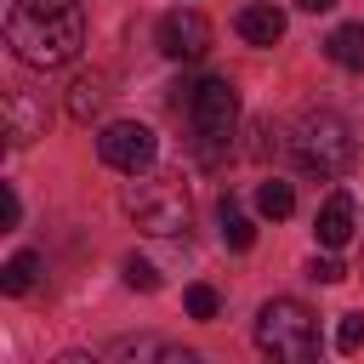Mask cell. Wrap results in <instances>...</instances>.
<instances>
[{
    "instance_id": "6da1fadb",
    "label": "cell",
    "mask_w": 364,
    "mask_h": 364,
    "mask_svg": "<svg viewBox=\"0 0 364 364\" xmlns=\"http://www.w3.org/2000/svg\"><path fill=\"white\" fill-rule=\"evenodd\" d=\"M6 46L28 68H63L85 46L80 0H11L6 11Z\"/></svg>"
},
{
    "instance_id": "7a4b0ae2",
    "label": "cell",
    "mask_w": 364,
    "mask_h": 364,
    "mask_svg": "<svg viewBox=\"0 0 364 364\" xmlns=\"http://www.w3.org/2000/svg\"><path fill=\"white\" fill-rule=\"evenodd\" d=\"M290 154H296V165H301L307 176L336 182V176L353 171V159H358V136H353V125H347L341 114L313 108V114L296 119V131H290Z\"/></svg>"
},
{
    "instance_id": "3957f363",
    "label": "cell",
    "mask_w": 364,
    "mask_h": 364,
    "mask_svg": "<svg viewBox=\"0 0 364 364\" xmlns=\"http://www.w3.org/2000/svg\"><path fill=\"white\" fill-rule=\"evenodd\" d=\"M125 210L142 233H182L193 222V199H188V182L182 176H165V171H136V182L125 188Z\"/></svg>"
},
{
    "instance_id": "277c9868",
    "label": "cell",
    "mask_w": 364,
    "mask_h": 364,
    "mask_svg": "<svg viewBox=\"0 0 364 364\" xmlns=\"http://www.w3.org/2000/svg\"><path fill=\"white\" fill-rule=\"evenodd\" d=\"M256 347L267 358H290V364H307L318 353V318L296 301V296H273L262 301L256 313Z\"/></svg>"
},
{
    "instance_id": "5b68a950",
    "label": "cell",
    "mask_w": 364,
    "mask_h": 364,
    "mask_svg": "<svg viewBox=\"0 0 364 364\" xmlns=\"http://www.w3.org/2000/svg\"><path fill=\"white\" fill-rule=\"evenodd\" d=\"M188 119H193V154L205 165H216L222 148L233 142V125H239V91L228 80H199L188 91Z\"/></svg>"
},
{
    "instance_id": "8992f818",
    "label": "cell",
    "mask_w": 364,
    "mask_h": 364,
    "mask_svg": "<svg viewBox=\"0 0 364 364\" xmlns=\"http://www.w3.org/2000/svg\"><path fill=\"white\" fill-rule=\"evenodd\" d=\"M97 154H102V165H114V171L136 176V171H148V165H154V154H159V136H154L142 119H114V125H102V136H97Z\"/></svg>"
},
{
    "instance_id": "52a82bcc",
    "label": "cell",
    "mask_w": 364,
    "mask_h": 364,
    "mask_svg": "<svg viewBox=\"0 0 364 364\" xmlns=\"http://www.w3.org/2000/svg\"><path fill=\"white\" fill-rule=\"evenodd\" d=\"M159 51H165L171 63H199V57L210 51V23H205L193 6L165 11V17H159Z\"/></svg>"
},
{
    "instance_id": "ba28073f",
    "label": "cell",
    "mask_w": 364,
    "mask_h": 364,
    "mask_svg": "<svg viewBox=\"0 0 364 364\" xmlns=\"http://www.w3.org/2000/svg\"><path fill=\"white\" fill-rule=\"evenodd\" d=\"M46 125H51L46 91H34V85H6V136H11V148H28L34 136H46Z\"/></svg>"
},
{
    "instance_id": "9c48e42d",
    "label": "cell",
    "mask_w": 364,
    "mask_h": 364,
    "mask_svg": "<svg viewBox=\"0 0 364 364\" xmlns=\"http://www.w3.org/2000/svg\"><path fill=\"white\" fill-rule=\"evenodd\" d=\"M313 233H318V245H324V250H341V245L358 233V205H353V193H341V188H336V193L318 205Z\"/></svg>"
},
{
    "instance_id": "30bf717a",
    "label": "cell",
    "mask_w": 364,
    "mask_h": 364,
    "mask_svg": "<svg viewBox=\"0 0 364 364\" xmlns=\"http://www.w3.org/2000/svg\"><path fill=\"white\" fill-rule=\"evenodd\" d=\"M233 28H239L245 46H279V40H284V11L267 6V0H256V6H245V11L233 17Z\"/></svg>"
},
{
    "instance_id": "8fae6325",
    "label": "cell",
    "mask_w": 364,
    "mask_h": 364,
    "mask_svg": "<svg viewBox=\"0 0 364 364\" xmlns=\"http://www.w3.org/2000/svg\"><path fill=\"white\" fill-rule=\"evenodd\" d=\"M114 91H108V74H80L74 85H68V114L85 125V119H97L102 114V102H108Z\"/></svg>"
},
{
    "instance_id": "7c38bea8",
    "label": "cell",
    "mask_w": 364,
    "mask_h": 364,
    "mask_svg": "<svg viewBox=\"0 0 364 364\" xmlns=\"http://www.w3.org/2000/svg\"><path fill=\"white\" fill-rule=\"evenodd\" d=\"M324 57L341 63V68H364V23H341V28L324 40Z\"/></svg>"
},
{
    "instance_id": "4fadbf2b",
    "label": "cell",
    "mask_w": 364,
    "mask_h": 364,
    "mask_svg": "<svg viewBox=\"0 0 364 364\" xmlns=\"http://www.w3.org/2000/svg\"><path fill=\"white\" fill-rule=\"evenodd\" d=\"M34 279H40V256H34V250H17V256L0 267V290H6V296L34 290Z\"/></svg>"
},
{
    "instance_id": "5bb4252c",
    "label": "cell",
    "mask_w": 364,
    "mask_h": 364,
    "mask_svg": "<svg viewBox=\"0 0 364 364\" xmlns=\"http://www.w3.org/2000/svg\"><path fill=\"white\" fill-rule=\"evenodd\" d=\"M256 210H262V216H273V222H284V216L296 210V193H290V182L267 176V182L256 188Z\"/></svg>"
},
{
    "instance_id": "9a60e30c",
    "label": "cell",
    "mask_w": 364,
    "mask_h": 364,
    "mask_svg": "<svg viewBox=\"0 0 364 364\" xmlns=\"http://www.w3.org/2000/svg\"><path fill=\"white\" fill-rule=\"evenodd\" d=\"M222 245H233V250H250L256 245V222L245 210H233V199H222Z\"/></svg>"
},
{
    "instance_id": "2e32d148",
    "label": "cell",
    "mask_w": 364,
    "mask_h": 364,
    "mask_svg": "<svg viewBox=\"0 0 364 364\" xmlns=\"http://www.w3.org/2000/svg\"><path fill=\"white\" fill-rule=\"evenodd\" d=\"M182 307H188L193 318H216V307H222V296H216L210 284H188V290H182Z\"/></svg>"
},
{
    "instance_id": "e0dca14e",
    "label": "cell",
    "mask_w": 364,
    "mask_h": 364,
    "mask_svg": "<svg viewBox=\"0 0 364 364\" xmlns=\"http://www.w3.org/2000/svg\"><path fill=\"white\" fill-rule=\"evenodd\" d=\"M125 284H131V290H159V273H154V262H142V256H125Z\"/></svg>"
},
{
    "instance_id": "ac0fdd59",
    "label": "cell",
    "mask_w": 364,
    "mask_h": 364,
    "mask_svg": "<svg viewBox=\"0 0 364 364\" xmlns=\"http://www.w3.org/2000/svg\"><path fill=\"white\" fill-rule=\"evenodd\" d=\"M336 347H341V353H358V347H364V313H341Z\"/></svg>"
},
{
    "instance_id": "d6986e66",
    "label": "cell",
    "mask_w": 364,
    "mask_h": 364,
    "mask_svg": "<svg viewBox=\"0 0 364 364\" xmlns=\"http://www.w3.org/2000/svg\"><path fill=\"white\" fill-rule=\"evenodd\" d=\"M307 279H313V284H341L347 267H341L336 256H313V262H307Z\"/></svg>"
},
{
    "instance_id": "ffe728a7",
    "label": "cell",
    "mask_w": 364,
    "mask_h": 364,
    "mask_svg": "<svg viewBox=\"0 0 364 364\" xmlns=\"http://www.w3.org/2000/svg\"><path fill=\"white\" fill-rule=\"evenodd\" d=\"M0 222H6V228H17V222H23V199H17V188H11V182L0 188Z\"/></svg>"
},
{
    "instance_id": "44dd1931",
    "label": "cell",
    "mask_w": 364,
    "mask_h": 364,
    "mask_svg": "<svg viewBox=\"0 0 364 364\" xmlns=\"http://www.w3.org/2000/svg\"><path fill=\"white\" fill-rule=\"evenodd\" d=\"M296 6H301V11H330L336 0H296Z\"/></svg>"
},
{
    "instance_id": "7402d4cb",
    "label": "cell",
    "mask_w": 364,
    "mask_h": 364,
    "mask_svg": "<svg viewBox=\"0 0 364 364\" xmlns=\"http://www.w3.org/2000/svg\"><path fill=\"white\" fill-rule=\"evenodd\" d=\"M358 239H364V216H358Z\"/></svg>"
}]
</instances>
